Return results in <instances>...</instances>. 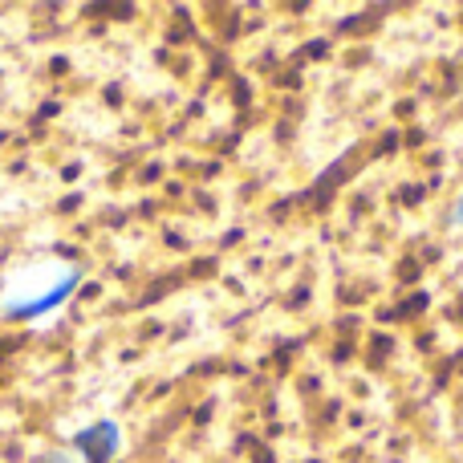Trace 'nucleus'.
Listing matches in <instances>:
<instances>
[{"label":"nucleus","instance_id":"obj_1","mask_svg":"<svg viewBox=\"0 0 463 463\" xmlns=\"http://www.w3.org/2000/svg\"><path fill=\"white\" fill-rule=\"evenodd\" d=\"M73 288H78V269H70V264H45V269H33L29 277L13 280V288L5 297V309L16 313V317H37V313L57 309Z\"/></svg>","mask_w":463,"mask_h":463},{"label":"nucleus","instance_id":"obj_2","mask_svg":"<svg viewBox=\"0 0 463 463\" xmlns=\"http://www.w3.org/2000/svg\"><path fill=\"white\" fill-rule=\"evenodd\" d=\"M118 448H122V431L110 423V419H102V423L86 427V431L78 435V451L90 463H110L114 456H118Z\"/></svg>","mask_w":463,"mask_h":463},{"label":"nucleus","instance_id":"obj_3","mask_svg":"<svg viewBox=\"0 0 463 463\" xmlns=\"http://www.w3.org/2000/svg\"><path fill=\"white\" fill-rule=\"evenodd\" d=\"M41 463H78V459H73L70 451H49V456L41 459Z\"/></svg>","mask_w":463,"mask_h":463},{"label":"nucleus","instance_id":"obj_4","mask_svg":"<svg viewBox=\"0 0 463 463\" xmlns=\"http://www.w3.org/2000/svg\"><path fill=\"white\" fill-rule=\"evenodd\" d=\"M451 224H456V228H463V195H459L456 203H451Z\"/></svg>","mask_w":463,"mask_h":463}]
</instances>
